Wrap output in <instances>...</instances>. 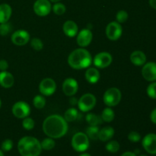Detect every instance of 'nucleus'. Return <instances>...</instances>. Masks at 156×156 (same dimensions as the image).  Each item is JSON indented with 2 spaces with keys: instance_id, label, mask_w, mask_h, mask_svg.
Returning a JSON list of instances; mask_svg holds the SVG:
<instances>
[{
  "instance_id": "nucleus-1",
  "label": "nucleus",
  "mask_w": 156,
  "mask_h": 156,
  "mask_svg": "<svg viewBox=\"0 0 156 156\" xmlns=\"http://www.w3.org/2000/svg\"><path fill=\"white\" fill-rule=\"evenodd\" d=\"M68 122L58 114H52L47 117L43 123V130L48 137L60 139L68 131Z\"/></svg>"
},
{
  "instance_id": "nucleus-2",
  "label": "nucleus",
  "mask_w": 156,
  "mask_h": 156,
  "mask_svg": "<svg viewBox=\"0 0 156 156\" xmlns=\"http://www.w3.org/2000/svg\"><path fill=\"white\" fill-rule=\"evenodd\" d=\"M92 62V57L89 52L84 48L73 50L68 57V63L74 69L88 68Z\"/></svg>"
},
{
  "instance_id": "nucleus-3",
  "label": "nucleus",
  "mask_w": 156,
  "mask_h": 156,
  "mask_svg": "<svg viewBox=\"0 0 156 156\" xmlns=\"http://www.w3.org/2000/svg\"><path fill=\"white\" fill-rule=\"evenodd\" d=\"M18 150L21 156H40L42 148L37 139L27 136L18 141Z\"/></svg>"
},
{
  "instance_id": "nucleus-4",
  "label": "nucleus",
  "mask_w": 156,
  "mask_h": 156,
  "mask_svg": "<svg viewBox=\"0 0 156 156\" xmlns=\"http://www.w3.org/2000/svg\"><path fill=\"white\" fill-rule=\"evenodd\" d=\"M71 145L76 152H85L89 148V139L85 133H76L72 138Z\"/></svg>"
},
{
  "instance_id": "nucleus-5",
  "label": "nucleus",
  "mask_w": 156,
  "mask_h": 156,
  "mask_svg": "<svg viewBox=\"0 0 156 156\" xmlns=\"http://www.w3.org/2000/svg\"><path fill=\"white\" fill-rule=\"evenodd\" d=\"M122 98V94L120 89L117 88H110L105 92L103 96V101L108 107L117 106L120 102Z\"/></svg>"
},
{
  "instance_id": "nucleus-6",
  "label": "nucleus",
  "mask_w": 156,
  "mask_h": 156,
  "mask_svg": "<svg viewBox=\"0 0 156 156\" xmlns=\"http://www.w3.org/2000/svg\"><path fill=\"white\" fill-rule=\"evenodd\" d=\"M97 103L96 97L93 94L87 93L83 94L78 101V107L82 112H88L95 107Z\"/></svg>"
},
{
  "instance_id": "nucleus-7",
  "label": "nucleus",
  "mask_w": 156,
  "mask_h": 156,
  "mask_svg": "<svg viewBox=\"0 0 156 156\" xmlns=\"http://www.w3.org/2000/svg\"><path fill=\"white\" fill-rule=\"evenodd\" d=\"M12 114L15 117L19 119H24L28 117L30 113V107L27 102L19 101L14 104L12 107Z\"/></svg>"
},
{
  "instance_id": "nucleus-8",
  "label": "nucleus",
  "mask_w": 156,
  "mask_h": 156,
  "mask_svg": "<svg viewBox=\"0 0 156 156\" xmlns=\"http://www.w3.org/2000/svg\"><path fill=\"white\" fill-rule=\"evenodd\" d=\"M106 36L111 41H117L121 37L123 28L120 23L117 21H111L106 27Z\"/></svg>"
},
{
  "instance_id": "nucleus-9",
  "label": "nucleus",
  "mask_w": 156,
  "mask_h": 156,
  "mask_svg": "<svg viewBox=\"0 0 156 156\" xmlns=\"http://www.w3.org/2000/svg\"><path fill=\"white\" fill-rule=\"evenodd\" d=\"M34 12L40 17H45L50 13L52 5L50 0H36L33 5Z\"/></svg>"
},
{
  "instance_id": "nucleus-10",
  "label": "nucleus",
  "mask_w": 156,
  "mask_h": 156,
  "mask_svg": "<svg viewBox=\"0 0 156 156\" xmlns=\"http://www.w3.org/2000/svg\"><path fill=\"white\" fill-rule=\"evenodd\" d=\"M56 84L51 78H45L39 85V91L44 96H50L56 91Z\"/></svg>"
},
{
  "instance_id": "nucleus-11",
  "label": "nucleus",
  "mask_w": 156,
  "mask_h": 156,
  "mask_svg": "<svg viewBox=\"0 0 156 156\" xmlns=\"http://www.w3.org/2000/svg\"><path fill=\"white\" fill-rule=\"evenodd\" d=\"M112 56L108 52H101L94 57L93 63L97 68L105 69L109 66L112 62Z\"/></svg>"
},
{
  "instance_id": "nucleus-12",
  "label": "nucleus",
  "mask_w": 156,
  "mask_h": 156,
  "mask_svg": "<svg viewBox=\"0 0 156 156\" xmlns=\"http://www.w3.org/2000/svg\"><path fill=\"white\" fill-rule=\"evenodd\" d=\"M79 90L78 82L73 78H67L62 83V91L69 97L74 96Z\"/></svg>"
},
{
  "instance_id": "nucleus-13",
  "label": "nucleus",
  "mask_w": 156,
  "mask_h": 156,
  "mask_svg": "<svg viewBox=\"0 0 156 156\" xmlns=\"http://www.w3.org/2000/svg\"><path fill=\"white\" fill-rule=\"evenodd\" d=\"M142 145L146 152L151 155H156V134L149 133L145 136Z\"/></svg>"
},
{
  "instance_id": "nucleus-14",
  "label": "nucleus",
  "mask_w": 156,
  "mask_h": 156,
  "mask_svg": "<svg viewBox=\"0 0 156 156\" xmlns=\"http://www.w3.org/2000/svg\"><path fill=\"white\" fill-rule=\"evenodd\" d=\"M12 43L17 46L27 44L30 41V34L24 30H18L12 34L11 37Z\"/></svg>"
},
{
  "instance_id": "nucleus-15",
  "label": "nucleus",
  "mask_w": 156,
  "mask_h": 156,
  "mask_svg": "<svg viewBox=\"0 0 156 156\" xmlns=\"http://www.w3.org/2000/svg\"><path fill=\"white\" fill-rule=\"evenodd\" d=\"M142 75L146 81H156V62H149L145 63L142 69Z\"/></svg>"
},
{
  "instance_id": "nucleus-16",
  "label": "nucleus",
  "mask_w": 156,
  "mask_h": 156,
  "mask_svg": "<svg viewBox=\"0 0 156 156\" xmlns=\"http://www.w3.org/2000/svg\"><path fill=\"white\" fill-rule=\"evenodd\" d=\"M92 38L93 34L91 30L88 28H84L78 34L76 41L79 47H85L91 44Z\"/></svg>"
},
{
  "instance_id": "nucleus-17",
  "label": "nucleus",
  "mask_w": 156,
  "mask_h": 156,
  "mask_svg": "<svg viewBox=\"0 0 156 156\" xmlns=\"http://www.w3.org/2000/svg\"><path fill=\"white\" fill-rule=\"evenodd\" d=\"M62 30H63L64 34L69 37H74L78 34L79 32V27L75 21L72 20L66 21L63 24L62 26Z\"/></svg>"
},
{
  "instance_id": "nucleus-18",
  "label": "nucleus",
  "mask_w": 156,
  "mask_h": 156,
  "mask_svg": "<svg viewBox=\"0 0 156 156\" xmlns=\"http://www.w3.org/2000/svg\"><path fill=\"white\" fill-rule=\"evenodd\" d=\"M15 79L12 74L7 71L0 72V85L5 88H9L13 86Z\"/></svg>"
},
{
  "instance_id": "nucleus-19",
  "label": "nucleus",
  "mask_w": 156,
  "mask_h": 156,
  "mask_svg": "<svg viewBox=\"0 0 156 156\" xmlns=\"http://www.w3.org/2000/svg\"><path fill=\"white\" fill-rule=\"evenodd\" d=\"M130 61L133 65L136 66H143L146 62V56L143 51L136 50L130 55Z\"/></svg>"
},
{
  "instance_id": "nucleus-20",
  "label": "nucleus",
  "mask_w": 156,
  "mask_h": 156,
  "mask_svg": "<svg viewBox=\"0 0 156 156\" xmlns=\"http://www.w3.org/2000/svg\"><path fill=\"white\" fill-rule=\"evenodd\" d=\"M12 14V9L7 3L0 4V24L8 22Z\"/></svg>"
},
{
  "instance_id": "nucleus-21",
  "label": "nucleus",
  "mask_w": 156,
  "mask_h": 156,
  "mask_svg": "<svg viewBox=\"0 0 156 156\" xmlns=\"http://www.w3.org/2000/svg\"><path fill=\"white\" fill-rule=\"evenodd\" d=\"M115 133V130L111 126H105L99 130L98 140L102 142L109 141L113 138Z\"/></svg>"
},
{
  "instance_id": "nucleus-22",
  "label": "nucleus",
  "mask_w": 156,
  "mask_h": 156,
  "mask_svg": "<svg viewBox=\"0 0 156 156\" xmlns=\"http://www.w3.org/2000/svg\"><path fill=\"white\" fill-rule=\"evenodd\" d=\"M85 79L90 84H95L100 79V73L98 70L94 67H90L85 72Z\"/></svg>"
},
{
  "instance_id": "nucleus-23",
  "label": "nucleus",
  "mask_w": 156,
  "mask_h": 156,
  "mask_svg": "<svg viewBox=\"0 0 156 156\" xmlns=\"http://www.w3.org/2000/svg\"><path fill=\"white\" fill-rule=\"evenodd\" d=\"M85 120H86L87 123L89 124V126H99L102 123L103 120H102L101 117L98 114H93V113H88L85 116Z\"/></svg>"
},
{
  "instance_id": "nucleus-24",
  "label": "nucleus",
  "mask_w": 156,
  "mask_h": 156,
  "mask_svg": "<svg viewBox=\"0 0 156 156\" xmlns=\"http://www.w3.org/2000/svg\"><path fill=\"white\" fill-rule=\"evenodd\" d=\"M79 116H80V114L76 108H70L64 114V119L67 122H73L79 119Z\"/></svg>"
},
{
  "instance_id": "nucleus-25",
  "label": "nucleus",
  "mask_w": 156,
  "mask_h": 156,
  "mask_svg": "<svg viewBox=\"0 0 156 156\" xmlns=\"http://www.w3.org/2000/svg\"><path fill=\"white\" fill-rule=\"evenodd\" d=\"M101 119L103 121L107 122V123H110L114 120V117H115V113H114V110L111 108L110 107L105 108L101 113Z\"/></svg>"
},
{
  "instance_id": "nucleus-26",
  "label": "nucleus",
  "mask_w": 156,
  "mask_h": 156,
  "mask_svg": "<svg viewBox=\"0 0 156 156\" xmlns=\"http://www.w3.org/2000/svg\"><path fill=\"white\" fill-rule=\"evenodd\" d=\"M99 128L97 126H89L86 128L85 134L88 136V139L91 140H98Z\"/></svg>"
},
{
  "instance_id": "nucleus-27",
  "label": "nucleus",
  "mask_w": 156,
  "mask_h": 156,
  "mask_svg": "<svg viewBox=\"0 0 156 156\" xmlns=\"http://www.w3.org/2000/svg\"><path fill=\"white\" fill-rule=\"evenodd\" d=\"M41 148L42 149L46 151H50L53 149L55 147V141L54 139L50 138V137H47L43 140V141L41 143Z\"/></svg>"
},
{
  "instance_id": "nucleus-28",
  "label": "nucleus",
  "mask_w": 156,
  "mask_h": 156,
  "mask_svg": "<svg viewBox=\"0 0 156 156\" xmlns=\"http://www.w3.org/2000/svg\"><path fill=\"white\" fill-rule=\"evenodd\" d=\"M33 105L37 109H42L46 105V99L43 95L38 94L33 99Z\"/></svg>"
},
{
  "instance_id": "nucleus-29",
  "label": "nucleus",
  "mask_w": 156,
  "mask_h": 156,
  "mask_svg": "<svg viewBox=\"0 0 156 156\" xmlns=\"http://www.w3.org/2000/svg\"><path fill=\"white\" fill-rule=\"evenodd\" d=\"M120 144L116 140H111V141H109L105 146V149L108 152H111V153H116L119 151L120 149Z\"/></svg>"
},
{
  "instance_id": "nucleus-30",
  "label": "nucleus",
  "mask_w": 156,
  "mask_h": 156,
  "mask_svg": "<svg viewBox=\"0 0 156 156\" xmlns=\"http://www.w3.org/2000/svg\"><path fill=\"white\" fill-rule=\"evenodd\" d=\"M13 30V26L9 21L5 23L0 24V35L1 36H6L9 34Z\"/></svg>"
},
{
  "instance_id": "nucleus-31",
  "label": "nucleus",
  "mask_w": 156,
  "mask_h": 156,
  "mask_svg": "<svg viewBox=\"0 0 156 156\" xmlns=\"http://www.w3.org/2000/svg\"><path fill=\"white\" fill-rule=\"evenodd\" d=\"M52 10L53 11L56 15H62L66 11V7L65 6V5L62 4L61 2H56L54 3L53 6H52Z\"/></svg>"
},
{
  "instance_id": "nucleus-32",
  "label": "nucleus",
  "mask_w": 156,
  "mask_h": 156,
  "mask_svg": "<svg viewBox=\"0 0 156 156\" xmlns=\"http://www.w3.org/2000/svg\"><path fill=\"white\" fill-rule=\"evenodd\" d=\"M34 120L29 117L24 118L22 121V126L26 130H31V129H33L34 127Z\"/></svg>"
},
{
  "instance_id": "nucleus-33",
  "label": "nucleus",
  "mask_w": 156,
  "mask_h": 156,
  "mask_svg": "<svg viewBox=\"0 0 156 156\" xmlns=\"http://www.w3.org/2000/svg\"><path fill=\"white\" fill-rule=\"evenodd\" d=\"M30 47L34 50L40 51L44 47V44H43V41L39 38H33L30 41Z\"/></svg>"
},
{
  "instance_id": "nucleus-34",
  "label": "nucleus",
  "mask_w": 156,
  "mask_h": 156,
  "mask_svg": "<svg viewBox=\"0 0 156 156\" xmlns=\"http://www.w3.org/2000/svg\"><path fill=\"white\" fill-rule=\"evenodd\" d=\"M116 19L117 22L120 24L124 23L128 19V13L125 10L119 11L116 15Z\"/></svg>"
},
{
  "instance_id": "nucleus-35",
  "label": "nucleus",
  "mask_w": 156,
  "mask_h": 156,
  "mask_svg": "<svg viewBox=\"0 0 156 156\" xmlns=\"http://www.w3.org/2000/svg\"><path fill=\"white\" fill-rule=\"evenodd\" d=\"M13 148V142L12 140L7 139L2 143L1 149L3 152H9Z\"/></svg>"
},
{
  "instance_id": "nucleus-36",
  "label": "nucleus",
  "mask_w": 156,
  "mask_h": 156,
  "mask_svg": "<svg viewBox=\"0 0 156 156\" xmlns=\"http://www.w3.org/2000/svg\"><path fill=\"white\" fill-rule=\"evenodd\" d=\"M147 94L149 98L152 99H156V82H152L148 86Z\"/></svg>"
},
{
  "instance_id": "nucleus-37",
  "label": "nucleus",
  "mask_w": 156,
  "mask_h": 156,
  "mask_svg": "<svg viewBox=\"0 0 156 156\" xmlns=\"http://www.w3.org/2000/svg\"><path fill=\"white\" fill-rule=\"evenodd\" d=\"M128 140L132 143H138L141 140V136L136 131H132L128 134Z\"/></svg>"
},
{
  "instance_id": "nucleus-38",
  "label": "nucleus",
  "mask_w": 156,
  "mask_h": 156,
  "mask_svg": "<svg viewBox=\"0 0 156 156\" xmlns=\"http://www.w3.org/2000/svg\"><path fill=\"white\" fill-rule=\"evenodd\" d=\"M9 68V63L5 59H0V71H6Z\"/></svg>"
},
{
  "instance_id": "nucleus-39",
  "label": "nucleus",
  "mask_w": 156,
  "mask_h": 156,
  "mask_svg": "<svg viewBox=\"0 0 156 156\" xmlns=\"http://www.w3.org/2000/svg\"><path fill=\"white\" fill-rule=\"evenodd\" d=\"M150 120L153 123L156 124V108L152 110L150 114Z\"/></svg>"
},
{
  "instance_id": "nucleus-40",
  "label": "nucleus",
  "mask_w": 156,
  "mask_h": 156,
  "mask_svg": "<svg viewBox=\"0 0 156 156\" xmlns=\"http://www.w3.org/2000/svg\"><path fill=\"white\" fill-rule=\"evenodd\" d=\"M78 99L76 98H75V97H73V96H72L71 97V98H70V100H69V103H70V105H78Z\"/></svg>"
},
{
  "instance_id": "nucleus-41",
  "label": "nucleus",
  "mask_w": 156,
  "mask_h": 156,
  "mask_svg": "<svg viewBox=\"0 0 156 156\" xmlns=\"http://www.w3.org/2000/svg\"><path fill=\"white\" fill-rule=\"evenodd\" d=\"M120 156H137V155H136L133 152H129V151H128V152H123V153Z\"/></svg>"
},
{
  "instance_id": "nucleus-42",
  "label": "nucleus",
  "mask_w": 156,
  "mask_h": 156,
  "mask_svg": "<svg viewBox=\"0 0 156 156\" xmlns=\"http://www.w3.org/2000/svg\"><path fill=\"white\" fill-rule=\"evenodd\" d=\"M149 5L152 9L156 10V0H149Z\"/></svg>"
},
{
  "instance_id": "nucleus-43",
  "label": "nucleus",
  "mask_w": 156,
  "mask_h": 156,
  "mask_svg": "<svg viewBox=\"0 0 156 156\" xmlns=\"http://www.w3.org/2000/svg\"><path fill=\"white\" fill-rule=\"evenodd\" d=\"M79 156H91V155H90V154H88V153H85V152H83V153L81 154V155Z\"/></svg>"
},
{
  "instance_id": "nucleus-44",
  "label": "nucleus",
  "mask_w": 156,
  "mask_h": 156,
  "mask_svg": "<svg viewBox=\"0 0 156 156\" xmlns=\"http://www.w3.org/2000/svg\"><path fill=\"white\" fill-rule=\"evenodd\" d=\"M61 0H50V2H60Z\"/></svg>"
},
{
  "instance_id": "nucleus-45",
  "label": "nucleus",
  "mask_w": 156,
  "mask_h": 156,
  "mask_svg": "<svg viewBox=\"0 0 156 156\" xmlns=\"http://www.w3.org/2000/svg\"><path fill=\"white\" fill-rule=\"evenodd\" d=\"M0 156H5L4 152H3V151L2 149H0Z\"/></svg>"
},
{
  "instance_id": "nucleus-46",
  "label": "nucleus",
  "mask_w": 156,
  "mask_h": 156,
  "mask_svg": "<svg viewBox=\"0 0 156 156\" xmlns=\"http://www.w3.org/2000/svg\"><path fill=\"white\" fill-rule=\"evenodd\" d=\"M1 106H2V101H1V99H0V108H1Z\"/></svg>"
},
{
  "instance_id": "nucleus-47",
  "label": "nucleus",
  "mask_w": 156,
  "mask_h": 156,
  "mask_svg": "<svg viewBox=\"0 0 156 156\" xmlns=\"http://www.w3.org/2000/svg\"><path fill=\"white\" fill-rule=\"evenodd\" d=\"M140 156H148V155H140Z\"/></svg>"
}]
</instances>
